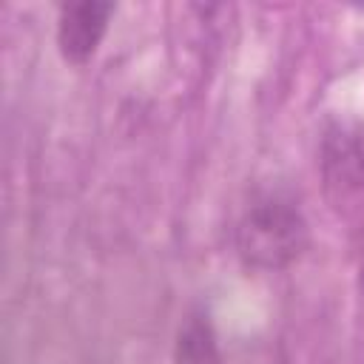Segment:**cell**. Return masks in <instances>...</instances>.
I'll return each mask as SVG.
<instances>
[{
	"label": "cell",
	"instance_id": "cell-1",
	"mask_svg": "<svg viewBox=\"0 0 364 364\" xmlns=\"http://www.w3.org/2000/svg\"><path fill=\"white\" fill-rule=\"evenodd\" d=\"M307 219L284 196L253 202L236 228V250L253 270H282L293 264L307 250Z\"/></svg>",
	"mask_w": 364,
	"mask_h": 364
},
{
	"label": "cell",
	"instance_id": "cell-2",
	"mask_svg": "<svg viewBox=\"0 0 364 364\" xmlns=\"http://www.w3.org/2000/svg\"><path fill=\"white\" fill-rule=\"evenodd\" d=\"M324 193L338 210H350L364 199V122L336 119L321 139Z\"/></svg>",
	"mask_w": 364,
	"mask_h": 364
},
{
	"label": "cell",
	"instance_id": "cell-3",
	"mask_svg": "<svg viewBox=\"0 0 364 364\" xmlns=\"http://www.w3.org/2000/svg\"><path fill=\"white\" fill-rule=\"evenodd\" d=\"M111 11L114 6L102 0H80L63 6L57 23V46L68 63H85L94 57L108 31Z\"/></svg>",
	"mask_w": 364,
	"mask_h": 364
},
{
	"label": "cell",
	"instance_id": "cell-4",
	"mask_svg": "<svg viewBox=\"0 0 364 364\" xmlns=\"http://www.w3.org/2000/svg\"><path fill=\"white\" fill-rule=\"evenodd\" d=\"M176 364H222L208 316H188L176 336Z\"/></svg>",
	"mask_w": 364,
	"mask_h": 364
},
{
	"label": "cell",
	"instance_id": "cell-5",
	"mask_svg": "<svg viewBox=\"0 0 364 364\" xmlns=\"http://www.w3.org/2000/svg\"><path fill=\"white\" fill-rule=\"evenodd\" d=\"M358 287H361V296H364V259H361V273H358Z\"/></svg>",
	"mask_w": 364,
	"mask_h": 364
}]
</instances>
